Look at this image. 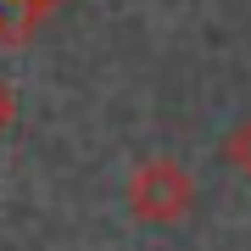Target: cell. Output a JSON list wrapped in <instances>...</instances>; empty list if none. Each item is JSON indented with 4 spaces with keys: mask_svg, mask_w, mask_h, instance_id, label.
I'll return each mask as SVG.
<instances>
[{
    "mask_svg": "<svg viewBox=\"0 0 251 251\" xmlns=\"http://www.w3.org/2000/svg\"><path fill=\"white\" fill-rule=\"evenodd\" d=\"M11 123H17V90H11L6 78H0V134H6Z\"/></svg>",
    "mask_w": 251,
    "mask_h": 251,
    "instance_id": "3957f363",
    "label": "cell"
},
{
    "mask_svg": "<svg viewBox=\"0 0 251 251\" xmlns=\"http://www.w3.org/2000/svg\"><path fill=\"white\" fill-rule=\"evenodd\" d=\"M128 212L140 224H179L196 212V179L184 162L173 156H151L128 173Z\"/></svg>",
    "mask_w": 251,
    "mask_h": 251,
    "instance_id": "6da1fadb",
    "label": "cell"
},
{
    "mask_svg": "<svg viewBox=\"0 0 251 251\" xmlns=\"http://www.w3.org/2000/svg\"><path fill=\"white\" fill-rule=\"evenodd\" d=\"M224 156H229V168H234V173H246V179H251V117L224 140Z\"/></svg>",
    "mask_w": 251,
    "mask_h": 251,
    "instance_id": "7a4b0ae2",
    "label": "cell"
}]
</instances>
